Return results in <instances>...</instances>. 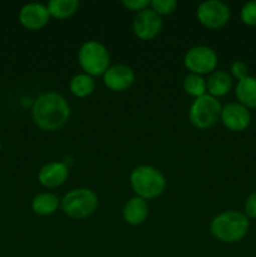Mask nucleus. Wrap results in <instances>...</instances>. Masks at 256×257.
I'll list each match as a JSON object with an SVG mask.
<instances>
[{
	"mask_svg": "<svg viewBox=\"0 0 256 257\" xmlns=\"http://www.w3.org/2000/svg\"><path fill=\"white\" fill-rule=\"evenodd\" d=\"M221 122L232 132H242L251 123V114L246 107L240 103H228L222 107Z\"/></svg>",
	"mask_w": 256,
	"mask_h": 257,
	"instance_id": "obj_11",
	"label": "nucleus"
},
{
	"mask_svg": "<svg viewBox=\"0 0 256 257\" xmlns=\"http://www.w3.org/2000/svg\"><path fill=\"white\" fill-rule=\"evenodd\" d=\"M197 19L208 29H218L227 24L230 20V8L220 0H207L197 7Z\"/></svg>",
	"mask_w": 256,
	"mask_h": 257,
	"instance_id": "obj_8",
	"label": "nucleus"
},
{
	"mask_svg": "<svg viewBox=\"0 0 256 257\" xmlns=\"http://www.w3.org/2000/svg\"><path fill=\"white\" fill-rule=\"evenodd\" d=\"M236 98L246 108H256V78L246 77L236 85Z\"/></svg>",
	"mask_w": 256,
	"mask_h": 257,
	"instance_id": "obj_17",
	"label": "nucleus"
},
{
	"mask_svg": "<svg viewBox=\"0 0 256 257\" xmlns=\"http://www.w3.org/2000/svg\"><path fill=\"white\" fill-rule=\"evenodd\" d=\"M182 85L186 94L195 98V99L207 94V84H206V79L202 75L190 73L185 77Z\"/></svg>",
	"mask_w": 256,
	"mask_h": 257,
	"instance_id": "obj_20",
	"label": "nucleus"
},
{
	"mask_svg": "<svg viewBox=\"0 0 256 257\" xmlns=\"http://www.w3.org/2000/svg\"><path fill=\"white\" fill-rule=\"evenodd\" d=\"M69 89L74 97L87 98L95 89V80L85 73H79L70 79Z\"/></svg>",
	"mask_w": 256,
	"mask_h": 257,
	"instance_id": "obj_19",
	"label": "nucleus"
},
{
	"mask_svg": "<svg viewBox=\"0 0 256 257\" xmlns=\"http://www.w3.org/2000/svg\"><path fill=\"white\" fill-rule=\"evenodd\" d=\"M207 94L212 97H223L232 88V77L225 70H215L206 79Z\"/></svg>",
	"mask_w": 256,
	"mask_h": 257,
	"instance_id": "obj_15",
	"label": "nucleus"
},
{
	"mask_svg": "<svg viewBox=\"0 0 256 257\" xmlns=\"http://www.w3.org/2000/svg\"><path fill=\"white\" fill-rule=\"evenodd\" d=\"M248 218L238 211H225L212 218L211 235L225 243H235L242 240L248 231Z\"/></svg>",
	"mask_w": 256,
	"mask_h": 257,
	"instance_id": "obj_2",
	"label": "nucleus"
},
{
	"mask_svg": "<svg viewBox=\"0 0 256 257\" xmlns=\"http://www.w3.org/2000/svg\"><path fill=\"white\" fill-rule=\"evenodd\" d=\"M218 58L215 50L207 45H197L187 50L183 57L186 69L193 74H211L217 67Z\"/></svg>",
	"mask_w": 256,
	"mask_h": 257,
	"instance_id": "obj_7",
	"label": "nucleus"
},
{
	"mask_svg": "<svg viewBox=\"0 0 256 257\" xmlns=\"http://www.w3.org/2000/svg\"><path fill=\"white\" fill-rule=\"evenodd\" d=\"M222 105L217 98L205 94L196 98L188 110L190 122L198 130H208L220 120Z\"/></svg>",
	"mask_w": 256,
	"mask_h": 257,
	"instance_id": "obj_6",
	"label": "nucleus"
},
{
	"mask_svg": "<svg viewBox=\"0 0 256 257\" xmlns=\"http://www.w3.org/2000/svg\"><path fill=\"white\" fill-rule=\"evenodd\" d=\"M32 117L38 128L47 132H54L68 122L70 107L67 99L59 93H43L33 103Z\"/></svg>",
	"mask_w": 256,
	"mask_h": 257,
	"instance_id": "obj_1",
	"label": "nucleus"
},
{
	"mask_svg": "<svg viewBox=\"0 0 256 257\" xmlns=\"http://www.w3.org/2000/svg\"><path fill=\"white\" fill-rule=\"evenodd\" d=\"M69 177V168L64 162H49L40 168L38 181L45 188H57Z\"/></svg>",
	"mask_w": 256,
	"mask_h": 257,
	"instance_id": "obj_13",
	"label": "nucleus"
},
{
	"mask_svg": "<svg viewBox=\"0 0 256 257\" xmlns=\"http://www.w3.org/2000/svg\"><path fill=\"white\" fill-rule=\"evenodd\" d=\"M163 27L162 18L151 8L136 14L133 19V33L141 40H152L161 33Z\"/></svg>",
	"mask_w": 256,
	"mask_h": 257,
	"instance_id": "obj_9",
	"label": "nucleus"
},
{
	"mask_svg": "<svg viewBox=\"0 0 256 257\" xmlns=\"http://www.w3.org/2000/svg\"><path fill=\"white\" fill-rule=\"evenodd\" d=\"M98 196L90 188H74L65 193L60 200V207L68 217L73 220H83L89 217L98 208Z\"/></svg>",
	"mask_w": 256,
	"mask_h": 257,
	"instance_id": "obj_4",
	"label": "nucleus"
},
{
	"mask_svg": "<svg viewBox=\"0 0 256 257\" xmlns=\"http://www.w3.org/2000/svg\"><path fill=\"white\" fill-rule=\"evenodd\" d=\"M78 63L83 73L90 77L103 75L110 67V54L104 44L97 40L83 43L78 52Z\"/></svg>",
	"mask_w": 256,
	"mask_h": 257,
	"instance_id": "obj_5",
	"label": "nucleus"
},
{
	"mask_svg": "<svg viewBox=\"0 0 256 257\" xmlns=\"http://www.w3.org/2000/svg\"><path fill=\"white\" fill-rule=\"evenodd\" d=\"M245 215L247 218H256V191L251 193L246 200Z\"/></svg>",
	"mask_w": 256,
	"mask_h": 257,
	"instance_id": "obj_25",
	"label": "nucleus"
},
{
	"mask_svg": "<svg viewBox=\"0 0 256 257\" xmlns=\"http://www.w3.org/2000/svg\"><path fill=\"white\" fill-rule=\"evenodd\" d=\"M231 74L236 78V79L241 80L243 78L248 77V68L247 65L243 62H240V60H236L235 63H232L231 65Z\"/></svg>",
	"mask_w": 256,
	"mask_h": 257,
	"instance_id": "obj_24",
	"label": "nucleus"
},
{
	"mask_svg": "<svg viewBox=\"0 0 256 257\" xmlns=\"http://www.w3.org/2000/svg\"><path fill=\"white\" fill-rule=\"evenodd\" d=\"M148 215H150V207L147 201L137 196L130 198L123 207V218L128 225H142L147 220Z\"/></svg>",
	"mask_w": 256,
	"mask_h": 257,
	"instance_id": "obj_14",
	"label": "nucleus"
},
{
	"mask_svg": "<svg viewBox=\"0 0 256 257\" xmlns=\"http://www.w3.org/2000/svg\"><path fill=\"white\" fill-rule=\"evenodd\" d=\"M130 182L136 196L146 201L157 198L166 188V178L163 173L150 165L137 166L131 172Z\"/></svg>",
	"mask_w": 256,
	"mask_h": 257,
	"instance_id": "obj_3",
	"label": "nucleus"
},
{
	"mask_svg": "<svg viewBox=\"0 0 256 257\" xmlns=\"http://www.w3.org/2000/svg\"><path fill=\"white\" fill-rule=\"evenodd\" d=\"M136 74L131 67L125 64L110 65L103 74V83L112 92H125L133 85Z\"/></svg>",
	"mask_w": 256,
	"mask_h": 257,
	"instance_id": "obj_10",
	"label": "nucleus"
},
{
	"mask_svg": "<svg viewBox=\"0 0 256 257\" xmlns=\"http://www.w3.org/2000/svg\"><path fill=\"white\" fill-rule=\"evenodd\" d=\"M60 207V200L52 192H43L35 196L32 201V210L39 216H50Z\"/></svg>",
	"mask_w": 256,
	"mask_h": 257,
	"instance_id": "obj_16",
	"label": "nucleus"
},
{
	"mask_svg": "<svg viewBox=\"0 0 256 257\" xmlns=\"http://www.w3.org/2000/svg\"><path fill=\"white\" fill-rule=\"evenodd\" d=\"M122 4L124 5L127 9L132 10V12L140 13L148 9L151 5V2L150 0H123Z\"/></svg>",
	"mask_w": 256,
	"mask_h": 257,
	"instance_id": "obj_23",
	"label": "nucleus"
},
{
	"mask_svg": "<svg viewBox=\"0 0 256 257\" xmlns=\"http://www.w3.org/2000/svg\"><path fill=\"white\" fill-rule=\"evenodd\" d=\"M79 5L78 0H50L47 8L50 17L63 20L73 17L79 9Z\"/></svg>",
	"mask_w": 256,
	"mask_h": 257,
	"instance_id": "obj_18",
	"label": "nucleus"
},
{
	"mask_svg": "<svg viewBox=\"0 0 256 257\" xmlns=\"http://www.w3.org/2000/svg\"><path fill=\"white\" fill-rule=\"evenodd\" d=\"M49 10L47 5L39 3L25 4L19 12V22L24 28L29 30H39L44 28L50 20Z\"/></svg>",
	"mask_w": 256,
	"mask_h": 257,
	"instance_id": "obj_12",
	"label": "nucleus"
},
{
	"mask_svg": "<svg viewBox=\"0 0 256 257\" xmlns=\"http://www.w3.org/2000/svg\"><path fill=\"white\" fill-rule=\"evenodd\" d=\"M150 8L160 17H162V15L172 14L177 8V3L175 0H152Z\"/></svg>",
	"mask_w": 256,
	"mask_h": 257,
	"instance_id": "obj_21",
	"label": "nucleus"
},
{
	"mask_svg": "<svg viewBox=\"0 0 256 257\" xmlns=\"http://www.w3.org/2000/svg\"><path fill=\"white\" fill-rule=\"evenodd\" d=\"M240 17L241 20H242L246 25L256 27V0L246 3V4L241 8Z\"/></svg>",
	"mask_w": 256,
	"mask_h": 257,
	"instance_id": "obj_22",
	"label": "nucleus"
}]
</instances>
